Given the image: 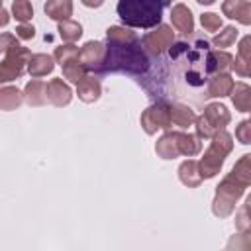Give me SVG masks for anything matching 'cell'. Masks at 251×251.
<instances>
[{
    "label": "cell",
    "instance_id": "1",
    "mask_svg": "<svg viewBox=\"0 0 251 251\" xmlns=\"http://www.w3.org/2000/svg\"><path fill=\"white\" fill-rule=\"evenodd\" d=\"M165 0H118V16L127 27L149 29L161 24Z\"/></svg>",
    "mask_w": 251,
    "mask_h": 251
},
{
    "label": "cell",
    "instance_id": "2",
    "mask_svg": "<svg viewBox=\"0 0 251 251\" xmlns=\"http://www.w3.org/2000/svg\"><path fill=\"white\" fill-rule=\"evenodd\" d=\"M210 139H212L210 147L204 151L202 159L198 161V173H200L202 180L204 178H214L222 171L226 157L233 149V137L226 129H218Z\"/></svg>",
    "mask_w": 251,
    "mask_h": 251
},
{
    "label": "cell",
    "instance_id": "3",
    "mask_svg": "<svg viewBox=\"0 0 251 251\" xmlns=\"http://www.w3.org/2000/svg\"><path fill=\"white\" fill-rule=\"evenodd\" d=\"M245 184H241L239 180H235L231 175L224 176V180L216 186V196L212 200V212L216 218H227L235 212V204L237 200L243 196L245 192Z\"/></svg>",
    "mask_w": 251,
    "mask_h": 251
},
{
    "label": "cell",
    "instance_id": "4",
    "mask_svg": "<svg viewBox=\"0 0 251 251\" xmlns=\"http://www.w3.org/2000/svg\"><path fill=\"white\" fill-rule=\"evenodd\" d=\"M29 57H31L29 49L24 47V45H20V43L16 47L8 49L4 61H0V86L4 82H12V80L20 78Z\"/></svg>",
    "mask_w": 251,
    "mask_h": 251
},
{
    "label": "cell",
    "instance_id": "5",
    "mask_svg": "<svg viewBox=\"0 0 251 251\" xmlns=\"http://www.w3.org/2000/svg\"><path fill=\"white\" fill-rule=\"evenodd\" d=\"M141 127L147 135L157 133V129H171L173 122H171V108L167 102H157L153 106H149L147 110H143L141 118Z\"/></svg>",
    "mask_w": 251,
    "mask_h": 251
},
{
    "label": "cell",
    "instance_id": "6",
    "mask_svg": "<svg viewBox=\"0 0 251 251\" xmlns=\"http://www.w3.org/2000/svg\"><path fill=\"white\" fill-rule=\"evenodd\" d=\"M173 41H175V31H173V27L163 25V24L155 25L153 31H149V33L143 35V47H145V51L151 53V55H163V53L173 45Z\"/></svg>",
    "mask_w": 251,
    "mask_h": 251
},
{
    "label": "cell",
    "instance_id": "7",
    "mask_svg": "<svg viewBox=\"0 0 251 251\" xmlns=\"http://www.w3.org/2000/svg\"><path fill=\"white\" fill-rule=\"evenodd\" d=\"M78 63L88 71V69H100L106 59V45L102 41H86L78 49Z\"/></svg>",
    "mask_w": 251,
    "mask_h": 251
},
{
    "label": "cell",
    "instance_id": "8",
    "mask_svg": "<svg viewBox=\"0 0 251 251\" xmlns=\"http://www.w3.org/2000/svg\"><path fill=\"white\" fill-rule=\"evenodd\" d=\"M45 96H47V102H51L53 106L61 108V106H67L71 102L73 90L63 78H51L45 84Z\"/></svg>",
    "mask_w": 251,
    "mask_h": 251
},
{
    "label": "cell",
    "instance_id": "9",
    "mask_svg": "<svg viewBox=\"0 0 251 251\" xmlns=\"http://www.w3.org/2000/svg\"><path fill=\"white\" fill-rule=\"evenodd\" d=\"M222 12H224L226 18L237 20L243 25L251 24V4H249V0H224Z\"/></svg>",
    "mask_w": 251,
    "mask_h": 251
},
{
    "label": "cell",
    "instance_id": "10",
    "mask_svg": "<svg viewBox=\"0 0 251 251\" xmlns=\"http://www.w3.org/2000/svg\"><path fill=\"white\" fill-rule=\"evenodd\" d=\"M25 67H27V73H29L33 78H39V76H45V75L53 73V69H55V59H53L51 55H47V53H35V55H31V57L27 59Z\"/></svg>",
    "mask_w": 251,
    "mask_h": 251
},
{
    "label": "cell",
    "instance_id": "11",
    "mask_svg": "<svg viewBox=\"0 0 251 251\" xmlns=\"http://www.w3.org/2000/svg\"><path fill=\"white\" fill-rule=\"evenodd\" d=\"M155 151L161 159H176L178 157V131L167 129L155 143Z\"/></svg>",
    "mask_w": 251,
    "mask_h": 251
},
{
    "label": "cell",
    "instance_id": "12",
    "mask_svg": "<svg viewBox=\"0 0 251 251\" xmlns=\"http://www.w3.org/2000/svg\"><path fill=\"white\" fill-rule=\"evenodd\" d=\"M204 118H206V122L218 131V129H224L227 124H229V120H231V114H229V110L224 106V104H218V102H214V104H208L206 108H204V114H202Z\"/></svg>",
    "mask_w": 251,
    "mask_h": 251
},
{
    "label": "cell",
    "instance_id": "13",
    "mask_svg": "<svg viewBox=\"0 0 251 251\" xmlns=\"http://www.w3.org/2000/svg\"><path fill=\"white\" fill-rule=\"evenodd\" d=\"M171 22L173 25L182 31V33H192L194 31V18H192V12L188 6L184 4H175L173 10H171Z\"/></svg>",
    "mask_w": 251,
    "mask_h": 251
},
{
    "label": "cell",
    "instance_id": "14",
    "mask_svg": "<svg viewBox=\"0 0 251 251\" xmlns=\"http://www.w3.org/2000/svg\"><path fill=\"white\" fill-rule=\"evenodd\" d=\"M231 88H233V78H231V75H229V73H216V75L210 78L206 96L224 98V96H229Z\"/></svg>",
    "mask_w": 251,
    "mask_h": 251
},
{
    "label": "cell",
    "instance_id": "15",
    "mask_svg": "<svg viewBox=\"0 0 251 251\" xmlns=\"http://www.w3.org/2000/svg\"><path fill=\"white\" fill-rule=\"evenodd\" d=\"M231 63H233V57L224 51V49H216V51H210L208 57H206V71L208 73H227L231 69Z\"/></svg>",
    "mask_w": 251,
    "mask_h": 251
},
{
    "label": "cell",
    "instance_id": "16",
    "mask_svg": "<svg viewBox=\"0 0 251 251\" xmlns=\"http://www.w3.org/2000/svg\"><path fill=\"white\" fill-rule=\"evenodd\" d=\"M100 94H102V86H100V82L96 78L84 76L80 82H76V96L82 102L92 104V102H96L100 98Z\"/></svg>",
    "mask_w": 251,
    "mask_h": 251
},
{
    "label": "cell",
    "instance_id": "17",
    "mask_svg": "<svg viewBox=\"0 0 251 251\" xmlns=\"http://www.w3.org/2000/svg\"><path fill=\"white\" fill-rule=\"evenodd\" d=\"M43 12L55 22L69 20L73 16V0H47L43 6Z\"/></svg>",
    "mask_w": 251,
    "mask_h": 251
},
{
    "label": "cell",
    "instance_id": "18",
    "mask_svg": "<svg viewBox=\"0 0 251 251\" xmlns=\"http://www.w3.org/2000/svg\"><path fill=\"white\" fill-rule=\"evenodd\" d=\"M178 178H180V182H182L184 186H188V188L200 186L202 176H200V173H198V161H194V159L182 161L180 167H178Z\"/></svg>",
    "mask_w": 251,
    "mask_h": 251
},
{
    "label": "cell",
    "instance_id": "19",
    "mask_svg": "<svg viewBox=\"0 0 251 251\" xmlns=\"http://www.w3.org/2000/svg\"><path fill=\"white\" fill-rule=\"evenodd\" d=\"M231 102L235 106V110L239 112H251V86L245 82H233V88L229 92Z\"/></svg>",
    "mask_w": 251,
    "mask_h": 251
},
{
    "label": "cell",
    "instance_id": "20",
    "mask_svg": "<svg viewBox=\"0 0 251 251\" xmlns=\"http://www.w3.org/2000/svg\"><path fill=\"white\" fill-rule=\"evenodd\" d=\"M24 100L29 104V106H43L47 102V96H45V82L43 80H29L24 88Z\"/></svg>",
    "mask_w": 251,
    "mask_h": 251
},
{
    "label": "cell",
    "instance_id": "21",
    "mask_svg": "<svg viewBox=\"0 0 251 251\" xmlns=\"http://www.w3.org/2000/svg\"><path fill=\"white\" fill-rule=\"evenodd\" d=\"M169 108H171V122L175 126H178V127L184 129V127H188V126L194 124L196 114L186 104H169Z\"/></svg>",
    "mask_w": 251,
    "mask_h": 251
},
{
    "label": "cell",
    "instance_id": "22",
    "mask_svg": "<svg viewBox=\"0 0 251 251\" xmlns=\"http://www.w3.org/2000/svg\"><path fill=\"white\" fill-rule=\"evenodd\" d=\"M24 102V92H20L16 86H0V110L12 112L20 108Z\"/></svg>",
    "mask_w": 251,
    "mask_h": 251
},
{
    "label": "cell",
    "instance_id": "23",
    "mask_svg": "<svg viewBox=\"0 0 251 251\" xmlns=\"http://www.w3.org/2000/svg\"><path fill=\"white\" fill-rule=\"evenodd\" d=\"M200 149H202V143H200V137L198 135L178 131V155L194 157V155L200 153Z\"/></svg>",
    "mask_w": 251,
    "mask_h": 251
},
{
    "label": "cell",
    "instance_id": "24",
    "mask_svg": "<svg viewBox=\"0 0 251 251\" xmlns=\"http://www.w3.org/2000/svg\"><path fill=\"white\" fill-rule=\"evenodd\" d=\"M106 37H108V43H137V35L127 29L126 25H110L106 29Z\"/></svg>",
    "mask_w": 251,
    "mask_h": 251
},
{
    "label": "cell",
    "instance_id": "25",
    "mask_svg": "<svg viewBox=\"0 0 251 251\" xmlns=\"http://www.w3.org/2000/svg\"><path fill=\"white\" fill-rule=\"evenodd\" d=\"M229 175H231L235 180H239L241 184L249 186V184H251V155H249V153L241 155L239 161L233 165V169H231Z\"/></svg>",
    "mask_w": 251,
    "mask_h": 251
},
{
    "label": "cell",
    "instance_id": "26",
    "mask_svg": "<svg viewBox=\"0 0 251 251\" xmlns=\"http://www.w3.org/2000/svg\"><path fill=\"white\" fill-rule=\"evenodd\" d=\"M57 31H59V35H61L63 41L75 43V41L80 39V35H82V25H80L78 22H73V20H63V22H59Z\"/></svg>",
    "mask_w": 251,
    "mask_h": 251
},
{
    "label": "cell",
    "instance_id": "27",
    "mask_svg": "<svg viewBox=\"0 0 251 251\" xmlns=\"http://www.w3.org/2000/svg\"><path fill=\"white\" fill-rule=\"evenodd\" d=\"M61 69H63V76H65L69 82H73V84L80 82V80L86 76V69L78 63V59H71V61L65 63Z\"/></svg>",
    "mask_w": 251,
    "mask_h": 251
},
{
    "label": "cell",
    "instance_id": "28",
    "mask_svg": "<svg viewBox=\"0 0 251 251\" xmlns=\"http://www.w3.org/2000/svg\"><path fill=\"white\" fill-rule=\"evenodd\" d=\"M237 35H239V31H237V27H233V25H226L218 35H214V39H212V45L214 47H218V49H226V47H231L233 43H235V39H237Z\"/></svg>",
    "mask_w": 251,
    "mask_h": 251
},
{
    "label": "cell",
    "instance_id": "29",
    "mask_svg": "<svg viewBox=\"0 0 251 251\" xmlns=\"http://www.w3.org/2000/svg\"><path fill=\"white\" fill-rule=\"evenodd\" d=\"M12 16L20 24H27L33 18V6L29 0H14L12 4Z\"/></svg>",
    "mask_w": 251,
    "mask_h": 251
},
{
    "label": "cell",
    "instance_id": "30",
    "mask_svg": "<svg viewBox=\"0 0 251 251\" xmlns=\"http://www.w3.org/2000/svg\"><path fill=\"white\" fill-rule=\"evenodd\" d=\"M78 57V47L76 45H73V43H67V45H61V47H57L55 49V53H53V59L63 67L65 63H69L71 59H76Z\"/></svg>",
    "mask_w": 251,
    "mask_h": 251
},
{
    "label": "cell",
    "instance_id": "31",
    "mask_svg": "<svg viewBox=\"0 0 251 251\" xmlns=\"http://www.w3.org/2000/svg\"><path fill=\"white\" fill-rule=\"evenodd\" d=\"M200 24L206 31H218L222 27V16L214 14V12H206L200 16Z\"/></svg>",
    "mask_w": 251,
    "mask_h": 251
},
{
    "label": "cell",
    "instance_id": "32",
    "mask_svg": "<svg viewBox=\"0 0 251 251\" xmlns=\"http://www.w3.org/2000/svg\"><path fill=\"white\" fill-rule=\"evenodd\" d=\"M249 204H251V198L245 200V204L241 206L239 214H237V220H235V226L241 233H247L249 227H251V222H249Z\"/></svg>",
    "mask_w": 251,
    "mask_h": 251
},
{
    "label": "cell",
    "instance_id": "33",
    "mask_svg": "<svg viewBox=\"0 0 251 251\" xmlns=\"http://www.w3.org/2000/svg\"><path fill=\"white\" fill-rule=\"evenodd\" d=\"M194 124H196V135H198V137L210 139V137L216 133V129L206 122V118H204V116H198V118L194 120Z\"/></svg>",
    "mask_w": 251,
    "mask_h": 251
},
{
    "label": "cell",
    "instance_id": "34",
    "mask_svg": "<svg viewBox=\"0 0 251 251\" xmlns=\"http://www.w3.org/2000/svg\"><path fill=\"white\" fill-rule=\"evenodd\" d=\"M235 137L239 143L243 145H249L251 143V122L249 120H243L237 127H235Z\"/></svg>",
    "mask_w": 251,
    "mask_h": 251
},
{
    "label": "cell",
    "instance_id": "35",
    "mask_svg": "<svg viewBox=\"0 0 251 251\" xmlns=\"http://www.w3.org/2000/svg\"><path fill=\"white\" fill-rule=\"evenodd\" d=\"M237 57L245 63L251 65V37L245 35L241 41H239V49H237Z\"/></svg>",
    "mask_w": 251,
    "mask_h": 251
},
{
    "label": "cell",
    "instance_id": "36",
    "mask_svg": "<svg viewBox=\"0 0 251 251\" xmlns=\"http://www.w3.org/2000/svg\"><path fill=\"white\" fill-rule=\"evenodd\" d=\"M33 35H35V27L29 25V24H20V25L16 27V37H20V39H24V41L33 39Z\"/></svg>",
    "mask_w": 251,
    "mask_h": 251
},
{
    "label": "cell",
    "instance_id": "37",
    "mask_svg": "<svg viewBox=\"0 0 251 251\" xmlns=\"http://www.w3.org/2000/svg\"><path fill=\"white\" fill-rule=\"evenodd\" d=\"M16 45H18L16 35H12V33H0V51L2 53H6L8 49H12Z\"/></svg>",
    "mask_w": 251,
    "mask_h": 251
},
{
    "label": "cell",
    "instance_id": "38",
    "mask_svg": "<svg viewBox=\"0 0 251 251\" xmlns=\"http://www.w3.org/2000/svg\"><path fill=\"white\" fill-rule=\"evenodd\" d=\"M231 69H235V73H237L239 76H249V73H251V65H249V63H245V61H241L239 57H235V59H233Z\"/></svg>",
    "mask_w": 251,
    "mask_h": 251
},
{
    "label": "cell",
    "instance_id": "39",
    "mask_svg": "<svg viewBox=\"0 0 251 251\" xmlns=\"http://www.w3.org/2000/svg\"><path fill=\"white\" fill-rule=\"evenodd\" d=\"M8 22H10V14H8V10L0 8V27L8 25Z\"/></svg>",
    "mask_w": 251,
    "mask_h": 251
},
{
    "label": "cell",
    "instance_id": "40",
    "mask_svg": "<svg viewBox=\"0 0 251 251\" xmlns=\"http://www.w3.org/2000/svg\"><path fill=\"white\" fill-rule=\"evenodd\" d=\"M86 8H100L104 4V0H80Z\"/></svg>",
    "mask_w": 251,
    "mask_h": 251
},
{
    "label": "cell",
    "instance_id": "41",
    "mask_svg": "<svg viewBox=\"0 0 251 251\" xmlns=\"http://www.w3.org/2000/svg\"><path fill=\"white\" fill-rule=\"evenodd\" d=\"M198 4H202V6H210V4H214L216 0H196Z\"/></svg>",
    "mask_w": 251,
    "mask_h": 251
},
{
    "label": "cell",
    "instance_id": "42",
    "mask_svg": "<svg viewBox=\"0 0 251 251\" xmlns=\"http://www.w3.org/2000/svg\"><path fill=\"white\" fill-rule=\"evenodd\" d=\"M0 8H2V0H0Z\"/></svg>",
    "mask_w": 251,
    "mask_h": 251
},
{
    "label": "cell",
    "instance_id": "43",
    "mask_svg": "<svg viewBox=\"0 0 251 251\" xmlns=\"http://www.w3.org/2000/svg\"><path fill=\"white\" fill-rule=\"evenodd\" d=\"M165 2H173V0H165Z\"/></svg>",
    "mask_w": 251,
    "mask_h": 251
}]
</instances>
